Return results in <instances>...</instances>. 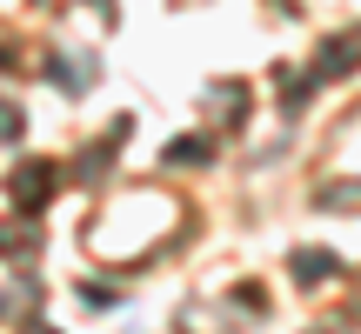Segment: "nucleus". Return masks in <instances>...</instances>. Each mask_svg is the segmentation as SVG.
<instances>
[{
    "instance_id": "nucleus-1",
    "label": "nucleus",
    "mask_w": 361,
    "mask_h": 334,
    "mask_svg": "<svg viewBox=\"0 0 361 334\" xmlns=\"http://www.w3.org/2000/svg\"><path fill=\"white\" fill-rule=\"evenodd\" d=\"M328 274H335V254H322V247H308V254H295V281H328Z\"/></svg>"
},
{
    "instance_id": "nucleus-2",
    "label": "nucleus",
    "mask_w": 361,
    "mask_h": 334,
    "mask_svg": "<svg viewBox=\"0 0 361 334\" xmlns=\"http://www.w3.org/2000/svg\"><path fill=\"white\" fill-rule=\"evenodd\" d=\"M168 161H207V141H188V134H180V141L168 147Z\"/></svg>"
},
{
    "instance_id": "nucleus-3",
    "label": "nucleus",
    "mask_w": 361,
    "mask_h": 334,
    "mask_svg": "<svg viewBox=\"0 0 361 334\" xmlns=\"http://www.w3.org/2000/svg\"><path fill=\"white\" fill-rule=\"evenodd\" d=\"M0 141H20V114H13L7 101H0Z\"/></svg>"
}]
</instances>
